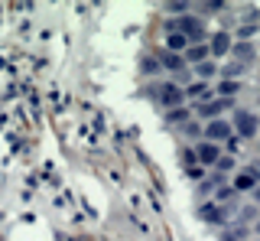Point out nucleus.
Returning <instances> with one entry per match:
<instances>
[{"label": "nucleus", "instance_id": "obj_8", "mask_svg": "<svg viewBox=\"0 0 260 241\" xmlns=\"http://www.w3.org/2000/svg\"><path fill=\"white\" fill-rule=\"evenodd\" d=\"M257 186H260V179L254 176V170H250V166L234 176V189H238V196H241V192H254Z\"/></svg>", "mask_w": 260, "mask_h": 241}, {"label": "nucleus", "instance_id": "obj_21", "mask_svg": "<svg viewBox=\"0 0 260 241\" xmlns=\"http://www.w3.org/2000/svg\"><path fill=\"white\" fill-rule=\"evenodd\" d=\"M182 127H185V134H189V137H195V134H199V131H202V127H199V124H182Z\"/></svg>", "mask_w": 260, "mask_h": 241}, {"label": "nucleus", "instance_id": "obj_17", "mask_svg": "<svg viewBox=\"0 0 260 241\" xmlns=\"http://www.w3.org/2000/svg\"><path fill=\"white\" fill-rule=\"evenodd\" d=\"M234 55H238L241 62H250V59H254V46H250V43H238V46H234Z\"/></svg>", "mask_w": 260, "mask_h": 241}, {"label": "nucleus", "instance_id": "obj_5", "mask_svg": "<svg viewBox=\"0 0 260 241\" xmlns=\"http://www.w3.org/2000/svg\"><path fill=\"white\" fill-rule=\"evenodd\" d=\"M199 215H202L205 222H211V225H228V215H231V212H228V208H221L218 202H211V199H208V202L199 208Z\"/></svg>", "mask_w": 260, "mask_h": 241}, {"label": "nucleus", "instance_id": "obj_3", "mask_svg": "<svg viewBox=\"0 0 260 241\" xmlns=\"http://www.w3.org/2000/svg\"><path fill=\"white\" fill-rule=\"evenodd\" d=\"M195 160H199L202 166H215L218 160H221V147H218V143H211V140L195 143Z\"/></svg>", "mask_w": 260, "mask_h": 241}, {"label": "nucleus", "instance_id": "obj_22", "mask_svg": "<svg viewBox=\"0 0 260 241\" xmlns=\"http://www.w3.org/2000/svg\"><path fill=\"white\" fill-rule=\"evenodd\" d=\"M250 231H254V235H257V238H260V219H257V222H254V225H250Z\"/></svg>", "mask_w": 260, "mask_h": 241}, {"label": "nucleus", "instance_id": "obj_7", "mask_svg": "<svg viewBox=\"0 0 260 241\" xmlns=\"http://www.w3.org/2000/svg\"><path fill=\"white\" fill-rule=\"evenodd\" d=\"M250 225H241V222H234V225H224V231H221V241H250Z\"/></svg>", "mask_w": 260, "mask_h": 241}, {"label": "nucleus", "instance_id": "obj_9", "mask_svg": "<svg viewBox=\"0 0 260 241\" xmlns=\"http://www.w3.org/2000/svg\"><path fill=\"white\" fill-rule=\"evenodd\" d=\"M221 186H224V176H221V173H211L208 179H202V183H199V196H215V192L221 189Z\"/></svg>", "mask_w": 260, "mask_h": 241}, {"label": "nucleus", "instance_id": "obj_12", "mask_svg": "<svg viewBox=\"0 0 260 241\" xmlns=\"http://www.w3.org/2000/svg\"><path fill=\"white\" fill-rule=\"evenodd\" d=\"M208 52H211V55H224V52H231V36H228V33H215V36H211Z\"/></svg>", "mask_w": 260, "mask_h": 241}, {"label": "nucleus", "instance_id": "obj_13", "mask_svg": "<svg viewBox=\"0 0 260 241\" xmlns=\"http://www.w3.org/2000/svg\"><path fill=\"white\" fill-rule=\"evenodd\" d=\"M195 75H199V82H208V78L218 75V66L211 59H205V62H199V66H195Z\"/></svg>", "mask_w": 260, "mask_h": 241}, {"label": "nucleus", "instance_id": "obj_6", "mask_svg": "<svg viewBox=\"0 0 260 241\" xmlns=\"http://www.w3.org/2000/svg\"><path fill=\"white\" fill-rule=\"evenodd\" d=\"M185 98H192V101H199V104H208V101H215L218 95L211 92L208 82H192L189 88H185Z\"/></svg>", "mask_w": 260, "mask_h": 241}, {"label": "nucleus", "instance_id": "obj_15", "mask_svg": "<svg viewBox=\"0 0 260 241\" xmlns=\"http://www.w3.org/2000/svg\"><path fill=\"white\" fill-rule=\"evenodd\" d=\"M241 92V85L238 82H221L218 85V95H221V98H228V101H234V95Z\"/></svg>", "mask_w": 260, "mask_h": 241}, {"label": "nucleus", "instance_id": "obj_20", "mask_svg": "<svg viewBox=\"0 0 260 241\" xmlns=\"http://www.w3.org/2000/svg\"><path fill=\"white\" fill-rule=\"evenodd\" d=\"M143 72L146 75H153V72H159V59L153 62V59H143Z\"/></svg>", "mask_w": 260, "mask_h": 241}, {"label": "nucleus", "instance_id": "obj_10", "mask_svg": "<svg viewBox=\"0 0 260 241\" xmlns=\"http://www.w3.org/2000/svg\"><path fill=\"white\" fill-rule=\"evenodd\" d=\"M159 62H162V66H166L169 72H176V75H185V59H182L179 52H162V55H159Z\"/></svg>", "mask_w": 260, "mask_h": 241}, {"label": "nucleus", "instance_id": "obj_16", "mask_svg": "<svg viewBox=\"0 0 260 241\" xmlns=\"http://www.w3.org/2000/svg\"><path fill=\"white\" fill-rule=\"evenodd\" d=\"M257 208H260V205H244V208H241V225H254V222L260 219Z\"/></svg>", "mask_w": 260, "mask_h": 241}, {"label": "nucleus", "instance_id": "obj_2", "mask_svg": "<svg viewBox=\"0 0 260 241\" xmlns=\"http://www.w3.org/2000/svg\"><path fill=\"white\" fill-rule=\"evenodd\" d=\"M234 131H238V137L241 140H247V137H254V134L260 131V117L254 114V111H234Z\"/></svg>", "mask_w": 260, "mask_h": 241}, {"label": "nucleus", "instance_id": "obj_4", "mask_svg": "<svg viewBox=\"0 0 260 241\" xmlns=\"http://www.w3.org/2000/svg\"><path fill=\"white\" fill-rule=\"evenodd\" d=\"M234 134V127H231V120H208L205 124V140H211V143H221V140H228Z\"/></svg>", "mask_w": 260, "mask_h": 241}, {"label": "nucleus", "instance_id": "obj_18", "mask_svg": "<svg viewBox=\"0 0 260 241\" xmlns=\"http://www.w3.org/2000/svg\"><path fill=\"white\" fill-rule=\"evenodd\" d=\"M169 114V120H173V124H185V120H189V111L185 108H176V111H166Z\"/></svg>", "mask_w": 260, "mask_h": 241}, {"label": "nucleus", "instance_id": "obj_19", "mask_svg": "<svg viewBox=\"0 0 260 241\" xmlns=\"http://www.w3.org/2000/svg\"><path fill=\"white\" fill-rule=\"evenodd\" d=\"M224 150H228V154H238V150H241V137H234V134H231V137L224 140Z\"/></svg>", "mask_w": 260, "mask_h": 241}, {"label": "nucleus", "instance_id": "obj_23", "mask_svg": "<svg viewBox=\"0 0 260 241\" xmlns=\"http://www.w3.org/2000/svg\"><path fill=\"white\" fill-rule=\"evenodd\" d=\"M250 241H254V238H250ZM257 241H260V238H257Z\"/></svg>", "mask_w": 260, "mask_h": 241}, {"label": "nucleus", "instance_id": "obj_11", "mask_svg": "<svg viewBox=\"0 0 260 241\" xmlns=\"http://www.w3.org/2000/svg\"><path fill=\"white\" fill-rule=\"evenodd\" d=\"M208 55H211V52H208V43H195V46H189V49L182 52V59H185V62H195V66H199V62H205Z\"/></svg>", "mask_w": 260, "mask_h": 241}, {"label": "nucleus", "instance_id": "obj_14", "mask_svg": "<svg viewBox=\"0 0 260 241\" xmlns=\"http://www.w3.org/2000/svg\"><path fill=\"white\" fill-rule=\"evenodd\" d=\"M238 75H244V62H238V59L228 62V66L221 69V78H224V82H234Z\"/></svg>", "mask_w": 260, "mask_h": 241}, {"label": "nucleus", "instance_id": "obj_1", "mask_svg": "<svg viewBox=\"0 0 260 241\" xmlns=\"http://www.w3.org/2000/svg\"><path fill=\"white\" fill-rule=\"evenodd\" d=\"M153 98L166 111H176V108H182V101H185V88L176 85V82H159V85H153Z\"/></svg>", "mask_w": 260, "mask_h": 241}]
</instances>
